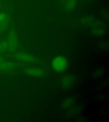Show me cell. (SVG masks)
<instances>
[{
  "mask_svg": "<svg viewBox=\"0 0 109 122\" xmlns=\"http://www.w3.org/2000/svg\"><path fill=\"white\" fill-rule=\"evenodd\" d=\"M52 68L57 72H62L67 68L68 62L65 57L59 55L55 57L52 60L51 64Z\"/></svg>",
  "mask_w": 109,
  "mask_h": 122,
  "instance_id": "cell-1",
  "label": "cell"
},
{
  "mask_svg": "<svg viewBox=\"0 0 109 122\" xmlns=\"http://www.w3.org/2000/svg\"><path fill=\"white\" fill-rule=\"evenodd\" d=\"M7 42L8 44V50L13 51L16 49L18 45V41L17 34L14 30H11L8 33Z\"/></svg>",
  "mask_w": 109,
  "mask_h": 122,
  "instance_id": "cell-2",
  "label": "cell"
},
{
  "mask_svg": "<svg viewBox=\"0 0 109 122\" xmlns=\"http://www.w3.org/2000/svg\"><path fill=\"white\" fill-rule=\"evenodd\" d=\"M14 57L17 60L24 62H32L35 61V58L33 55L27 53H17L15 54Z\"/></svg>",
  "mask_w": 109,
  "mask_h": 122,
  "instance_id": "cell-3",
  "label": "cell"
},
{
  "mask_svg": "<svg viewBox=\"0 0 109 122\" xmlns=\"http://www.w3.org/2000/svg\"><path fill=\"white\" fill-rule=\"evenodd\" d=\"M10 22L9 16L5 13H0V32L6 30Z\"/></svg>",
  "mask_w": 109,
  "mask_h": 122,
  "instance_id": "cell-4",
  "label": "cell"
},
{
  "mask_svg": "<svg viewBox=\"0 0 109 122\" xmlns=\"http://www.w3.org/2000/svg\"><path fill=\"white\" fill-rule=\"evenodd\" d=\"M26 72L31 76H41L44 74V70L37 67H30L26 70Z\"/></svg>",
  "mask_w": 109,
  "mask_h": 122,
  "instance_id": "cell-5",
  "label": "cell"
},
{
  "mask_svg": "<svg viewBox=\"0 0 109 122\" xmlns=\"http://www.w3.org/2000/svg\"><path fill=\"white\" fill-rule=\"evenodd\" d=\"M15 67V64L12 62H0V71H10Z\"/></svg>",
  "mask_w": 109,
  "mask_h": 122,
  "instance_id": "cell-6",
  "label": "cell"
},
{
  "mask_svg": "<svg viewBox=\"0 0 109 122\" xmlns=\"http://www.w3.org/2000/svg\"><path fill=\"white\" fill-rule=\"evenodd\" d=\"M74 82V77L73 76H66L62 81V86L63 88H69Z\"/></svg>",
  "mask_w": 109,
  "mask_h": 122,
  "instance_id": "cell-7",
  "label": "cell"
},
{
  "mask_svg": "<svg viewBox=\"0 0 109 122\" xmlns=\"http://www.w3.org/2000/svg\"><path fill=\"white\" fill-rule=\"evenodd\" d=\"M76 4V0H67L66 1V8L69 10H72L74 9Z\"/></svg>",
  "mask_w": 109,
  "mask_h": 122,
  "instance_id": "cell-8",
  "label": "cell"
},
{
  "mask_svg": "<svg viewBox=\"0 0 109 122\" xmlns=\"http://www.w3.org/2000/svg\"><path fill=\"white\" fill-rule=\"evenodd\" d=\"M8 50V44L7 41L0 42V53L5 52Z\"/></svg>",
  "mask_w": 109,
  "mask_h": 122,
  "instance_id": "cell-9",
  "label": "cell"
},
{
  "mask_svg": "<svg viewBox=\"0 0 109 122\" xmlns=\"http://www.w3.org/2000/svg\"><path fill=\"white\" fill-rule=\"evenodd\" d=\"M2 62V58L1 57V56H0V62Z\"/></svg>",
  "mask_w": 109,
  "mask_h": 122,
  "instance_id": "cell-10",
  "label": "cell"
}]
</instances>
